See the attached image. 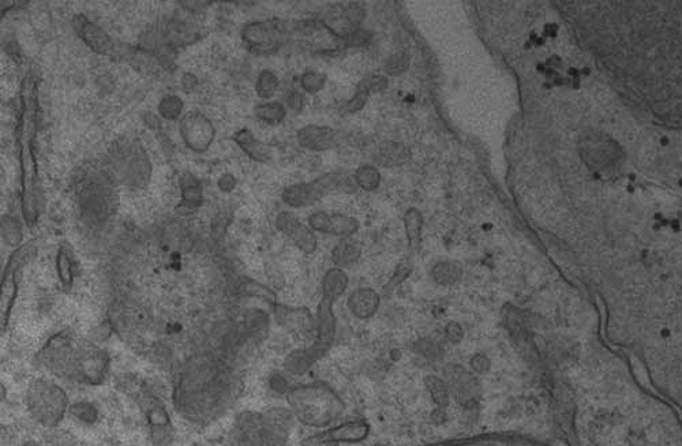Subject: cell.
<instances>
[{
    "mask_svg": "<svg viewBox=\"0 0 682 446\" xmlns=\"http://www.w3.org/2000/svg\"><path fill=\"white\" fill-rule=\"evenodd\" d=\"M276 321L283 329L299 337H312L317 334V319L307 308H294L283 303L273 304Z\"/></svg>",
    "mask_w": 682,
    "mask_h": 446,
    "instance_id": "cell-15",
    "label": "cell"
},
{
    "mask_svg": "<svg viewBox=\"0 0 682 446\" xmlns=\"http://www.w3.org/2000/svg\"><path fill=\"white\" fill-rule=\"evenodd\" d=\"M444 380L459 403H474L479 396L480 383L477 374L459 363H451L444 368Z\"/></svg>",
    "mask_w": 682,
    "mask_h": 446,
    "instance_id": "cell-16",
    "label": "cell"
},
{
    "mask_svg": "<svg viewBox=\"0 0 682 446\" xmlns=\"http://www.w3.org/2000/svg\"><path fill=\"white\" fill-rule=\"evenodd\" d=\"M36 363L55 377L77 385L100 386L107 380L110 357L99 345L69 331L46 340L36 354Z\"/></svg>",
    "mask_w": 682,
    "mask_h": 446,
    "instance_id": "cell-2",
    "label": "cell"
},
{
    "mask_svg": "<svg viewBox=\"0 0 682 446\" xmlns=\"http://www.w3.org/2000/svg\"><path fill=\"white\" fill-rule=\"evenodd\" d=\"M501 318L512 347L529 365H539L538 348L532 339L524 314L513 304L506 303L501 310Z\"/></svg>",
    "mask_w": 682,
    "mask_h": 446,
    "instance_id": "cell-12",
    "label": "cell"
},
{
    "mask_svg": "<svg viewBox=\"0 0 682 446\" xmlns=\"http://www.w3.org/2000/svg\"><path fill=\"white\" fill-rule=\"evenodd\" d=\"M56 273L62 287L70 290L74 285V264L69 252L63 246L59 247L56 252Z\"/></svg>",
    "mask_w": 682,
    "mask_h": 446,
    "instance_id": "cell-34",
    "label": "cell"
},
{
    "mask_svg": "<svg viewBox=\"0 0 682 446\" xmlns=\"http://www.w3.org/2000/svg\"><path fill=\"white\" fill-rule=\"evenodd\" d=\"M362 249L355 241L351 238L341 239L335 247H333L332 258L333 265L340 269L353 267V264L361 260Z\"/></svg>",
    "mask_w": 682,
    "mask_h": 446,
    "instance_id": "cell-29",
    "label": "cell"
},
{
    "mask_svg": "<svg viewBox=\"0 0 682 446\" xmlns=\"http://www.w3.org/2000/svg\"><path fill=\"white\" fill-rule=\"evenodd\" d=\"M179 134L183 144L194 153H205L216 138V128L205 113L188 111L179 120Z\"/></svg>",
    "mask_w": 682,
    "mask_h": 446,
    "instance_id": "cell-13",
    "label": "cell"
},
{
    "mask_svg": "<svg viewBox=\"0 0 682 446\" xmlns=\"http://www.w3.org/2000/svg\"><path fill=\"white\" fill-rule=\"evenodd\" d=\"M275 226L304 254H314L315 250L319 249V238L315 232L310 228L309 224H304L291 212L283 211L279 213L276 216Z\"/></svg>",
    "mask_w": 682,
    "mask_h": 446,
    "instance_id": "cell-17",
    "label": "cell"
},
{
    "mask_svg": "<svg viewBox=\"0 0 682 446\" xmlns=\"http://www.w3.org/2000/svg\"><path fill=\"white\" fill-rule=\"evenodd\" d=\"M144 120L145 123H146L149 128H154V130L160 128L159 116L154 115V113H146V115L144 116Z\"/></svg>",
    "mask_w": 682,
    "mask_h": 446,
    "instance_id": "cell-49",
    "label": "cell"
},
{
    "mask_svg": "<svg viewBox=\"0 0 682 446\" xmlns=\"http://www.w3.org/2000/svg\"><path fill=\"white\" fill-rule=\"evenodd\" d=\"M464 269L462 264L453 260H444V261L436 262L431 267V280L440 287H454L462 281Z\"/></svg>",
    "mask_w": 682,
    "mask_h": 446,
    "instance_id": "cell-25",
    "label": "cell"
},
{
    "mask_svg": "<svg viewBox=\"0 0 682 446\" xmlns=\"http://www.w3.org/2000/svg\"><path fill=\"white\" fill-rule=\"evenodd\" d=\"M410 157V151L403 144L395 143V141H385L382 145H379L378 152L376 153L377 162L387 169L404 166Z\"/></svg>",
    "mask_w": 682,
    "mask_h": 446,
    "instance_id": "cell-28",
    "label": "cell"
},
{
    "mask_svg": "<svg viewBox=\"0 0 682 446\" xmlns=\"http://www.w3.org/2000/svg\"><path fill=\"white\" fill-rule=\"evenodd\" d=\"M2 238L9 246L15 247V249L21 246L22 229H21L20 223L12 216L2 218Z\"/></svg>",
    "mask_w": 682,
    "mask_h": 446,
    "instance_id": "cell-41",
    "label": "cell"
},
{
    "mask_svg": "<svg viewBox=\"0 0 682 446\" xmlns=\"http://www.w3.org/2000/svg\"><path fill=\"white\" fill-rule=\"evenodd\" d=\"M239 293L242 295L249 296V298L262 299V301H268V303H278V295L272 288L268 285H262L260 281L253 280V278H243L239 283Z\"/></svg>",
    "mask_w": 682,
    "mask_h": 446,
    "instance_id": "cell-33",
    "label": "cell"
},
{
    "mask_svg": "<svg viewBox=\"0 0 682 446\" xmlns=\"http://www.w3.org/2000/svg\"><path fill=\"white\" fill-rule=\"evenodd\" d=\"M381 293L373 288L362 287L353 291L347 299V308L350 313L359 321H368L373 318L381 306Z\"/></svg>",
    "mask_w": 682,
    "mask_h": 446,
    "instance_id": "cell-22",
    "label": "cell"
},
{
    "mask_svg": "<svg viewBox=\"0 0 682 446\" xmlns=\"http://www.w3.org/2000/svg\"><path fill=\"white\" fill-rule=\"evenodd\" d=\"M149 175H151V164H149L148 154L145 153L144 149H137L129 161V179L131 185L145 186L149 182Z\"/></svg>",
    "mask_w": 682,
    "mask_h": 446,
    "instance_id": "cell-30",
    "label": "cell"
},
{
    "mask_svg": "<svg viewBox=\"0 0 682 446\" xmlns=\"http://www.w3.org/2000/svg\"><path fill=\"white\" fill-rule=\"evenodd\" d=\"M70 415L76 417L77 420L82 422V424L92 425L97 420V409L93 404L82 401V403H74L70 406Z\"/></svg>",
    "mask_w": 682,
    "mask_h": 446,
    "instance_id": "cell-43",
    "label": "cell"
},
{
    "mask_svg": "<svg viewBox=\"0 0 682 446\" xmlns=\"http://www.w3.org/2000/svg\"><path fill=\"white\" fill-rule=\"evenodd\" d=\"M403 226H404L408 249L411 252H417L422 244L423 235V215L420 209L415 206L408 208L403 216Z\"/></svg>",
    "mask_w": 682,
    "mask_h": 446,
    "instance_id": "cell-27",
    "label": "cell"
},
{
    "mask_svg": "<svg viewBox=\"0 0 682 446\" xmlns=\"http://www.w3.org/2000/svg\"><path fill=\"white\" fill-rule=\"evenodd\" d=\"M38 252V239L21 244L14 250L4 265L2 273V285H0V326L2 334L6 332L9 326L10 317L17 301L20 281L22 277L23 268L27 267L36 252Z\"/></svg>",
    "mask_w": 682,
    "mask_h": 446,
    "instance_id": "cell-11",
    "label": "cell"
},
{
    "mask_svg": "<svg viewBox=\"0 0 682 446\" xmlns=\"http://www.w3.org/2000/svg\"><path fill=\"white\" fill-rule=\"evenodd\" d=\"M22 446H40L37 442H35V441H28V442L23 443Z\"/></svg>",
    "mask_w": 682,
    "mask_h": 446,
    "instance_id": "cell-51",
    "label": "cell"
},
{
    "mask_svg": "<svg viewBox=\"0 0 682 446\" xmlns=\"http://www.w3.org/2000/svg\"><path fill=\"white\" fill-rule=\"evenodd\" d=\"M444 334H445V339L448 340L449 343L456 345L460 344V343L464 340L466 332H464V329H462V326L459 322L451 321L446 324L445 327H444Z\"/></svg>",
    "mask_w": 682,
    "mask_h": 446,
    "instance_id": "cell-44",
    "label": "cell"
},
{
    "mask_svg": "<svg viewBox=\"0 0 682 446\" xmlns=\"http://www.w3.org/2000/svg\"><path fill=\"white\" fill-rule=\"evenodd\" d=\"M470 366L475 374H486L489 373L490 368H492V360L487 355L479 352V354L472 355L471 359H470Z\"/></svg>",
    "mask_w": 682,
    "mask_h": 446,
    "instance_id": "cell-45",
    "label": "cell"
},
{
    "mask_svg": "<svg viewBox=\"0 0 682 446\" xmlns=\"http://www.w3.org/2000/svg\"><path fill=\"white\" fill-rule=\"evenodd\" d=\"M307 224L314 232L341 239L353 238L361 228L358 219L345 213L314 212L309 216Z\"/></svg>",
    "mask_w": 682,
    "mask_h": 446,
    "instance_id": "cell-18",
    "label": "cell"
},
{
    "mask_svg": "<svg viewBox=\"0 0 682 446\" xmlns=\"http://www.w3.org/2000/svg\"><path fill=\"white\" fill-rule=\"evenodd\" d=\"M370 433L369 426L364 420H351L345 424L338 425L336 427L325 430L320 434L310 437L306 442L309 443H356L368 438Z\"/></svg>",
    "mask_w": 682,
    "mask_h": 446,
    "instance_id": "cell-19",
    "label": "cell"
},
{
    "mask_svg": "<svg viewBox=\"0 0 682 446\" xmlns=\"http://www.w3.org/2000/svg\"><path fill=\"white\" fill-rule=\"evenodd\" d=\"M423 384H425L426 389H428V393H430L434 403L443 407H445L446 404L449 403V394H451V391H449L448 384L445 383L444 378L438 377V376H433V374H428V376H426L425 380H423Z\"/></svg>",
    "mask_w": 682,
    "mask_h": 446,
    "instance_id": "cell-36",
    "label": "cell"
},
{
    "mask_svg": "<svg viewBox=\"0 0 682 446\" xmlns=\"http://www.w3.org/2000/svg\"><path fill=\"white\" fill-rule=\"evenodd\" d=\"M180 202L177 212L180 215H191L203 205L204 187L201 180L191 172H183L179 178Z\"/></svg>",
    "mask_w": 682,
    "mask_h": 446,
    "instance_id": "cell-23",
    "label": "cell"
},
{
    "mask_svg": "<svg viewBox=\"0 0 682 446\" xmlns=\"http://www.w3.org/2000/svg\"><path fill=\"white\" fill-rule=\"evenodd\" d=\"M353 182H355L359 189L364 190V192H376L379 186H381V172H379L376 166L363 164V166L356 169L355 175H353Z\"/></svg>",
    "mask_w": 682,
    "mask_h": 446,
    "instance_id": "cell-32",
    "label": "cell"
},
{
    "mask_svg": "<svg viewBox=\"0 0 682 446\" xmlns=\"http://www.w3.org/2000/svg\"><path fill=\"white\" fill-rule=\"evenodd\" d=\"M327 81V74L309 70L306 73L302 74L301 81L299 82H301V87L304 92L309 93V95H317V93L324 89Z\"/></svg>",
    "mask_w": 682,
    "mask_h": 446,
    "instance_id": "cell-42",
    "label": "cell"
},
{
    "mask_svg": "<svg viewBox=\"0 0 682 446\" xmlns=\"http://www.w3.org/2000/svg\"><path fill=\"white\" fill-rule=\"evenodd\" d=\"M345 15L348 23H351L353 27L358 28V25H361V23L363 22L364 18H366V10H364L359 4H351L350 6L345 9Z\"/></svg>",
    "mask_w": 682,
    "mask_h": 446,
    "instance_id": "cell-46",
    "label": "cell"
},
{
    "mask_svg": "<svg viewBox=\"0 0 682 446\" xmlns=\"http://www.w3.org/2000/svg\"><path fill=\"white\" fill-rule=\"evenodd\" d=\"M25 406L36 424L46 429H56L71 404L69 394L59 384L50 378L36 377L28 384Z\"/></svg>",
    "mask_w": 682,
    "mask_h": 446,
    "instance_id": "cell-7",
    "label": "cell"
},
{
    "mask_svg": "<svg viewBox=\"0 0 682 446\" xmlns=\"http://www.w3.org/2000/svg\"><path fill=\"white\" fill-rule=\"evenodd\" d=\"M413 352L428 360H440L444 358V347L431 337H423L413 344Z\"/></svg>",
    "mask_w": 682,
    "mask_h": 446,
    "instance_id": "cell-39",
    "label": "cell"
},
{
    "mask_svg": "<svg viewBox=\"0 0 682 446\" xmlns=\"http://www.w3.org/2000/svg\"><path fill=\"white\" fill-rule=\"evenodd\" d=\"M183 87H186V89H193L195 85L198 84V79L195 78V76L194 74H185V77H183L182 79Z\"/></svg>",
    "mask_w": 682,
    "mask_h": 446,
    "instance_id": "cell-50",
    "label": "cell"
},
{
    "mask_svg": "<svg viewBox=\"0 0 682 446\" xmlns=\"http://www.w3.org/2000/svg\"><path fill=\"white\" fill-rule=\"evenodd\" d=\"M333 301L321 298L315 313L317 334L312 344L287 355L284 359V370L287 373L291 376H304L329 354L337 336V318L333 310Z\"/></svg>",
    "mask_w": 682,
    "mask_h": 446,
    "instance_id": "cell-6",
    "label": "cell"
},
{
    "mask_svg": "<svg viewBox=\"0 0 682 446\" xmlns=\"http://www.w3.org/2000/svg\"><path fill=\"white\" fill-rule=\"evenodd\" d=\"M246 50L257 56H272L280 53L296 36L295 21L270 20L252 21L240 30Z\"/></svg>",
    "mask_w": 682,
    "mask_h": 446,
    "instance_id": "cell-8",
    "label": "cell"
},
{
    "mask_svg": "<svg viewBox=\"0 0 682 446\" xmlns=\"http://www.w3.org/2000/svg\"><path fill=\"white\" fill-rule=\"evenodd\" d=\"M355 182L345 172H328L310 182L288 186L281 193V200L289 208H307L336 193L350 192Z\"/></svg>",
    "mask_w": 682,
    "mask_h": 446,
    "instance_id": "cell-9",
    "label": "cell"
},
{
    "mask_svg": "<svg viewBox=\"0 0 682 446\" xmlns=\"http://www.w3.org/2000/svg\"><path fill=\"white\" fill-rule=\"evenodd\" d=\"M294 417L286 409L239 412L229 427V446H287Z\"/></svg>",
    "mask_w": 682,
    "mask_h": 446,
    "instance_id": "cell-4",
    "label": "cell"
},
{
    "mask_svg": "<svg viewBox=\"0 0 682 446\" xmlns=\"http://www.w3.org/2000/svg\"><path fill=\"white\" fill-rule=\"evenodd\" d=\"M234 143L242 149L243 153L255 162L268 164L275 159L276 148L270 144L263 143L253 134L250 128H243L232 136Z\"/></svg>",
    "mask_w": 682,
    "mask_h": 446,
    "instance_id": "cell-21",
    "label": "cell"
},
{
    "mask_svg": "<svg viewBox=\"0 0 682 446\" xmlns=\"http://www.w3.org/2000/svg\"><path fill=\"white\" fill-rule=\"evenodd\" d=\"M280 87V79L273 73L272 70H262L255 82V93L262 100L270 102Z\"/></svg>",
    "mask_w": 682,
    "mask_h": 446,
    "instance_id": "cell-35",
    "label": "cell"
},
{
    "mask_svg": "<svg viewBox=\"0 0 682 446\" xmlns=\"http://www.w3.org/2000/svg\"><path fill=\"white\" fill-rule=\"evenodd\" d=\"M183 108H185V103L177 95H167V96L162 97V100L157 105V111L162 120H180L182 118Z\"/></svg>",
    "mask_w": 682,
    "mask_h": 446,
    "instance_id": "cell-37",
    "label": "cell"
},
{
    "mask_svg": "<svg viewBox=\"0 0 682 446\" xmlns=\"http://www.w3.org/2000/svg\"><path fill=\"white\" fill-rule=\"evenodd\" d=\"M292 415L310 427H327L345 409V401L324 381L292 386L286 393Z\"/></svg>",
    "mask_w": 682,
    "mask_h": 446,
    "instance_id": "cell-5",
    "label": "cell"
},
{
    "mask_svg": "<svg viewBox=\"0 0 682 446\" xmlns=\"http://www.w3.org/2000/svg\"><path fill=\"white\" fill-rule=\"evenodd\" d=\"M217 185H219V187H220L221 192L229 193L235 189V186H237V179H235L234 175L232 174H224L221 175L220 179H219V182H217Z\"/></svg>",
    "mask_w": 682,
    "mask_h": 446,
    "instance_id": "cell-48",
    "label": "cell"
},
{
    "mask_svg": "<svg viewBox=\"0 0 682 446\" xmlns=\"http://www.w3.org/2000/svg\"><path fill=\"white\" fill-rule=\"evenodd\" d=\"M123 386L125 393L141 409L154 446H170L174 440V427L164 403L144 384H125Z\"/></svg>",
    "mask_w": 682,
    "mask_h": 446,
    "instance_id": "cell-10",
    "label": "cell"
},
{
    "mask_svg": "<svg viewBox=\"0 0 682 446\" xmlns=\"http://www.w3.org/2000/svg\"><path fill=\"white\" fill-rule=\"evenodd\" d=\"M411 273H412V264H411V261H408V260H403V261L397 265L392 277L389 278V281H387V285L382 288L381 296L389 298V296H391L392 293H394L395 291H396L397 288L410 277Z\"/></svg>",
    "mask_w": 682,
    "mask_h": 446,
    "instance_id": "cell-38",
    "label": "cell"
},
{
    "mask_svg": "<svg viewBox=\"0 0 682 446\" xmlns=\"http://www.w3.org/2000/svg\"><path fill=\"white\" fill-rule=\"evenodd\" d=\"M411 58L405 53H395L384 62V73L387 77H400L410 69Z\"/></svg>",
    "mask_w": 682,
    "mask_h": 446,
    "instance_id": "cell-40",
    "label": "cell"
},
{
    "mask_svg": "<svg viewBox=\"0 0 682 446\" xmlns=\"http://www.w3.org/2000/svg\"><path fill=\"white\" fill-rule=\"evenodd\" d=\"M296 141L310 152L332 151L340 143L338 133L330 126L306 125L296 131Z\"/></svg>",
    "mask_w": 682,
    "mask_h": 446,
    "instance_id": "cell-20",
    "label": "cell"
},
{
    "mask_svg": "<svg viewBox=\"0 0 682 446\" xmlns=\"http://www.w3.org/2000/svg\"><path fill=\"white\" fill-rule=\"evenodd\" d=\"M38 122L37 84L27 76L20 87V116L15 141L21 172V212L29 228L37 224L41 213V187L36 157V136Z\"/></svg>",
    "mask_w": 682,
    "mask_h": 446,
    "instance_id": "cell-3",
    "label": "cell"
},
{
    "mask_svg": "<svg viewBox=\"0 0 682 446\" xmlns=\"http://www.w3.org/2000/svg\"><path fill=\"white\" fill-rule=\"evenodd\" d=\"M72 27L76 30L79 37L84 41L85 45L89 46L93 53L97 55L107 56V58L118 61L121 43L111 37L102 27L93 22L90 18L85 14H77L72 18Z\"/></svg>",
    "mask_w": 682,
    "mask_h": 446,
    "instance_id": "cell-14",
    "label": "cell"
},
{
    "mask_svg": "<svg viewBox=\"0 0 682 446\" xmlns=\"http://www.w3.org/2000/svg\"><path fill=\"white\" fill-rule=\"evenodd\" d=\"M387 84H389V81H387V77L384 76V74H374V76L366 77V78L359 82L353 96L343 104L341 111L345 113L358 112V111H361L366 105L369 96L387 89Z\"/></svg>",
    "mask_w": 682,
    "mask_h": 446,
    "instance_id": "cell-24",
    "label": "cell"
},
{
    "mask_svg": "<svg viewBox=\"0 0 682 446\" xmlns=\"http://www.w3.org/2000/svg\"><path fill=\"white\" fill-rule=\"evenodd\" d=\"M270 334V316L247 310L211 347L186 360L172 389V406L187 424L206 427L226 417L245 391L246 363Z\"/></svg>",
    "mask_w": 682,
    "mask_h": 446,
    "instance_id": "cell-1",
    "label": "cell"
},
{
    "mask_svg": "<svg viewBox=\"0 0 682 446\" xmlns=\"http://www.w3.org/2000/svg\"><path fill=\"white\" fill-rule=\"evenodd\" d=\"M304 107V93L298 92V90H292L287 97V108L294 111V112H301Z\"/></svg>",
    "mask_w": 682,
    "mask_h": 446,
    "instance_id": "cell-47",
    "label": "cell"
},
{
    "mask_svg": "<svg viewBox=\"0 0 682 446\" xmlns=\"http://www.w3.org/2000/svg\"><path fill=\"white\" fill-rule=\"evenodd\" d=\"M288 113V108L280 102H266L255 105L254 115L266 125H280Z\"/></svg>",
    "mask_w": 682,
    "mask_h": 446,
    "instance_id": "cell-31",
    "label": "cell"
},
{
    "mask_svg": "<svg viewBox=\"0 0 682 446\" xmlns=\"http://www.w3.org/2000/svg\"><path fill=\"white\" fill-rule=\"evenodd\" d=\"M350 285V277L345 269L340 268H330L322 278V298L335 303L337 299L345 295Z\"/></svg>",
    "mask_w": 682,
    "mask_h": 446,
    "instance_id": "cell-26",
    "label": "cell"
}]
</instances>
